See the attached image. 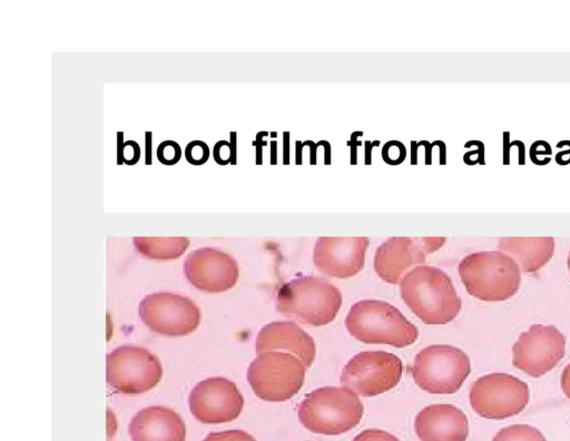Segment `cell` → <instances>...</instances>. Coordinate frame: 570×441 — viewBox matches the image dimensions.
I'll return each instance as SVG.
<instances>
[{
	"label": "cell",
	"instance_id": "cell-1",
	"mask_svg": "<svg viewBox=\"0 0 570 441\" xmlns=\"http://www.w3.org/2000/svg\"><path fill=\"white\" fill-rule=\"evenodd\" d=\"M400 292L407 307L425 324H446L461 310V298L450 276L434 266L412 268L400 282Z\"/></svg>",
	"mask_w": 570,
	"mask_h": 441
},
{
	"label": "cell",
	"instance_id": "cell-2",
	"mask_svg": "<svg viewBox=\"0 0 570 441\" xmlns=\"http://www.w3.org/2000/svg\"><path fill=\"white\" fill-rule=\"evenodd\" d=\"M364 408L346 386H323L308 393L297 410L299 422L318 434H342L356 427Z\"/></svg>",
	"mask_w": 570,
	"mask_h": 441
},
{
	"label": "cell",
	"instance_id": "cell-3",
	"mask_svg": "<svg viewBox=\"0 0 570 441\" xmlns=\"http://www.w3.org/2000/svg\"><path fill=\"white\" fill-rule=\"evenodd\" d=\"M459 274L468 293L481 301L500 302L513 296L520 286L517 262L499 252H476L459 264Z\"/></svg>",
	"mask_w": 570,
	"mask_h": 441
},
{
	"label": "cell",
	"instance_id": "cell-4",
	"mask_svg": "<svg viewBox=\"0 0 570 441\" xmlns=\"http://www.w3.org/2000/svg\"><path fill=\"white\" fill-rule=\"evenodd\" d=\"M341 305L338 288L316 276L297 277L285 283L276 297V308L281 314L313 326L331 323Z\"/></svg>",
	"mask_w": 570,
	"mask_h": 441
},
{
	"label": "cell",
	"instance_id": "cell-5",
	"mask_svg": "<svg viewBox=\"0 0 570 441\" xmlns=\"http://www.w3.org/2000/svg\"><path fill=\"white\" fill-rule=\"evenodd\" d=\"M350 334L366 344L405 347L419 336L417 329L393 305L380 300H362L345 318Z\"/></svg>",
	"mask_w": 570,
	"mask_h": 441
},
{
	"label": "cell",
	"instance_id": "cell-6",
	"mask_svg": "<svg viewBox=\"0 0 570 441\" xmlns=\"http://www.w3.org/2000/svg\"><path fill=\"white\" fill-rule=\"evenodd\" d=\"M306 366L293 354L268 351L257 355L247 370V381L264 401L282 402L302 388Z\"/></svg>",
	"mask_w": 570,
	"mask_h": 441
},
{
	"label": "cell",
	"instance_id": "cell-7",
	"mask_svg": "<svg viewBox=\"0 0 570 441\" xmlns=\"http://www.w3.org/2000/svg\"><path fill=\"white\" fill-rule=\"evenodd\" d=\"M471 371L469 356L452 345H430L421 350L413 363L415 383L435 394L455 393Z\"/></svg>",
	"mask_w": 570,
	"mask_h": 441
},
{
	"label": "cell",
	"instance_id": "cell-8",
	"mask_svg": "<svg viewBox=\"0 0 570 441\" xmlns=\"http://www.w3.org/2000/svg\"><path fill=\"white\" fill-rule=\"evenodd\" d=\"M530 398L525 382L507 373L476 379L470 390V404L481 416L502 420L520 413Z\"/></svg>",
	"mask_w": 570,
	"mask_h": 441
},
{
	"label": "cell",
	"instance_id": "cell-9",
	"mask_svg": "<svg viewBox=\"0 0 570 441\" xmlns=\"http://www.w3.org/2000/svg\"><path fill=\"white\" fill-rule=\"evenodd\" d=\"M106 362L108 384L125 394H138L153 389L163 374L159 360L140 346H119L107 355Z\"/></svg>",
	"mask_w": 570,
	"mask_h": 441
},
{
	"label": "cell",
	"instance_id": "cell-10",
	"mask_svg": "<svg viewBox=\"0 0 570 441\" xmlns=\"http://www.w3.org/2000/svg\"><path fill=\"white\" fill-rule=\"evenodd\" d=\"M402 361L385 351L355 354L343 367L340 381L361 396H374L393 389L401 380Z\"/></svg>",
	"mask_w": 570,
	"mask_h": 441
},
{
	"label": "cell",
	"instance_id": "cell-11",
	"mask_svg": "<svg viewBox=\"0 0 570 441\" xmlns=\"http://www.w3.org/2000/svg\"><path fill=\"white\" fill-rule=\"evenodd\" d=\"M566 353V337L553 325L534 324L512 346L513 365L539 378L552 370Z\"/></svg>",
	"mask_w": 570,
	"mask_h": 441
},
{
	"label": "cell",
	"instance_id": "cell-12",
	"mask_svg": "<svg viewBox=\"0 0 570 441\" xmlns=\"http://www.w3.org/2000/svg\"><path fill=\"white\" fill-rule=\"evenodd\" d=\"M142 322L154 332L167 336H183L194 332L200 321L196 304L181 295L154 293L139 304Z\"/></svg>",
	"mask_w": 570,
	"mask_h": 441
},
{
	"label": "cell",
	"instance_id": "cell-13",
	"mask_svg": "<svg viewBox=\"0 0 570 441\" xmlns=\"http://www.w3.org/2000/svg\"><path fill=\"white\" fill-rule=\"evenodd\" d=\"M444 243V237H390L375 252V272L383 281L397 284L410 268L423 264L426 255Z\"/></svg>",
	"mask_w": 570,
	"mask_h": 441
},
{
	"label": "cell",
	"instance_id": "cell-14",
	"mask_svg": "<svg viewBox=\"0 0 570 441\" xmlns=\"http://www.w3.org/2000/svg\"><path fill=\"white\" fill-rule=\"evenodd\" d=\"M244 399L237 386L220 376L199 382L189 394L191 414L203 423H225L242 412Z\"/></svg>",
	"mask_w": 570,
	"mask_h": 441
},
{
	"label": "cell",
	"instance_id": "cell-15",
	"mask_svg": "<svg viewBox=\"0 0 570 441\" xmlns=\"http://www.w3.org/2000/svg\"><path fill=\"white\" fill-rule=\"evenodd\" d=\"M184 273L196 288L219 293L232 288L238 280V265L227 253L204 247L193 251L184 262Z\"/></svg>",
	"mask_w": 570,
	"mask_h": 441
},
{
	"label": "cell",
	"instance_id": "cell-16",
	"mask_svg": "<svg viewBox=\"0 0 570 441\" xmlns=\"http://www.w3.org/2000/svg\"><path fill=\"white\" fill-rule=\"evenodd\" d=\"M367 246V237H320L313 261L327 276L347 278L363 268Z\"/></svg>",
	"mask_w": 570,
	"mask_h": 441
},
{
	"label": "cell",
	"instance_id": "cell-17",
	"mask_svg": "<svg viewBox=\"0 0 570 441\" xmlns=\"http://www.w3.org/2000/svg\"><path fill=\"white\" fill-rule=\"evenodd\" d=\"M414 428L421 441H465L469 434L465 414L452 404L425 406L415 416Z\"/></svg>",
	"mask_w": 570,
	"mask_h": 441
},
{
	"label": "cell",
	"instance_id": "cell-18",
	"mask_svg": "<svg viewBox=\"0 0 570 441\" xmlns=\"http://www.w3.org/2000/svg\"><path fill=\"white\" fill-rule=\"evenodd\" d=\"M256 353L286 351L301 360L306 367L315 359L316 346L313 337L289 321L272 322L262 327L256 337Z\"/></svg>",
	"mask_w": 570,
	"mask_h": 441
},
{
	"label": "cell",
	"instance_id": "cell-19",
	"mask_svg": "<svg viewBox=\"0 0 570 441\" xmlns=\"http://www.w3.org/2000/svg\"><path fill=\"white\" fill-rule=\"evenodd\" d=\"M132 441H185L186 428L181 418L164 406L138 411L129 423Z\"/></svg>",
	"mask_w": 570,
	"mask_h": 441
},
{
	"label": "cell",
	"instance_id": "cell-20",
	"mask_svg": "<svg viewBox=\"0 0 570 441\" xmlns=\"http://www.w3.org/2000/svg\"><path fill=\"white\" fill-rule=\"evenodd\" d=\"M498 248L512 257L524 273H535L554 252L553 237H502Z\"/></svg>",
	"mask_w": 570,
	"mask_h": 441
},
{
	"label": "cell",
	"instance_id": "cell-21",
	"mask_svg": "<svg viewBox=\"0 0 570 441\" xmlns=\"http://www.w3.org/2000/svg\"><path fill=\"white\" fill-rule=\"evenodd\" d=\"M137 251L153 259H173L179 257L188 247L186 237H134Z\"/></svg>",
	"mask_w": 570,
	"mask_h": 441
},
{
	"label": "cell",
	"instance_id": "cell-22",
	"mask_svg": "<svg viewBox=\"0 0 570 441\" xmlns=\"http://www.w3.org/2000/svg\"><path fill=\"white\" fill-rule=\"evenodd\" d=\"M492 441H547L535 428L527 424H513L501 429Z\"/></svg>",
	"mask_w": 570,
	"mask_h": 441
},
{
	"label": "cell",
	"instance_id": "cell-23",
	"mask_svg": "<svg viewBox=\"0 0 570 441\" xmlns=\"http://www.w3.org/2000/svg\"><path fill=\"white\" fill-rule=\"evenodd\" d=\"M230 143L219 140L215 144L213 149V157L215 161L222 166L227 165L229 161L235 164L236 159V133H230Z\"/></svg>",
	"mask_w": 570,
	"mask_h": 441
},
{
	"label": "cell",
	"instance_id": "cell-24",
	"mask_svg": "<svg viewBox=\"0 0 570 441\" xmlns=\"http://www.w3.org/2000/svg\"><path fill=\"white\" fill-rule=\"evenodd\" d=\"M185 157L194 166L204 165L209 158V147L203 140H191L185 148Z\"/></svg>",
	"mask_w": 570,
	"mask_h": 441
},
{
	"label": "cell",
	"instance_id": "cell-25",
	"mask_svg": "<svg viewBox=\"0 0 570 441\" xmlns=\"http://www.w3.org/2000/svg\"><path fill=\"white\" fill-rule=\"evenodd\" d=\"M157 159L166 166L177 164L181 157V148L175 140H164L157 147Z\"/></svg>",
	"mask_w": 570,
	"mask_h": 441
},
{
	"label": "cell",
	"instance_id": "cell-26",
	"mask_svg": "<svg viewBox=\"0 0 570 441\" xmlns=\"http://www.w3.org/2000/svg\"><path fill=\"white\" fill-rule=\"evenodd\" d=\"M203 441H256L250 434L243 430H227L212 432Z\"/></svg>",
	"mask_w": 570,
	"mask_h": 441
},
{
	"label": "cell",
	"instance_id": "cell-27",
	"mask_svg": "<svg viewBox=\"0 0 570 441\" xmlns=\"http://www.w3.org/2000/svg\"><path fill=\"white\" fill-rule=\"evenodd\" d=\"M352 441H400L395 435L379 429H367L354 437Z\"/></svg>",
	"mask_w": 570,
	"mask_h": 441
},
{
	"label": "cell",
	"instance_id": "cell-28",
	"mask_svg": "<svg viewBox=\"0 0 570 441\" xmlns=\"http://www.w3.org/2000/svg\"><path fill=\"white\" fill-rule=\"evenodd\" d=\"M130 151L124 157V163L128 166L135 165L140 158V147L135 140H126Z\"/></svg>",
	"mask_w": 570,
	"mask_h": 441
},
{
	"label": "cell",
	"instance_id": "cell-29",
	"mask_svg": "<svg viewBox=\"0 0 570 441\" xmlns=\"http://www.w3.org/2000/svg\"><path fill=\"white\" fill-rule=\"evenodd\" d=\"M145 164L151 165L153 164V133L146 131L145 133Z\"/></svg>",
	"mask_w": 570,
	"mask_h": 441
},
{
	"label": "cell",
	"instance_id": "cell-30",
	"mask_svg": "<svg viewBox=\"0 0 570 441\" xmlns=\"http://www.w3.org/2000/svg\"><path fill=\"white\" fill-rule=\"evenodd\" d=\"M561 388L564 394L570 399V364H568L561 375Z\"/></svg>",
	"mask_w": 570,
	"mask_h": 441
},
{
	"label": "cell",
	"instance_id": "cell-31",
	"mask_svg": "<svg viewBox=\"0 0 570 441\" xmlns=\"http://www.w3.org/2000/svg\"><path fill=\"white\" fill-rule=\"evenodd\" d=\"M122 138H124V133L118 131L117 133V164L118 165L122 164L121 159H122V151H124V144H125V140Z\"/></svg>",
	"mask_w": 570,
	"mask_h": 441
},
{
	"label": "cell",
	"instance_id": "cell-32",
	"mask_svg": "<svg viewBox=\"0 0 570 441\" xmlns=\"http://www.w3.org/2000/svg\"><path fill=\"white\" fill-rule=\"evenodd\" d=\"M568 268L570 271V252H569V255H568Z\"/></svg>",
	"mask_w": 570,
	"mask_h": 441
}]
</instances>
